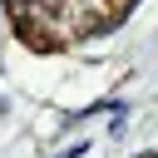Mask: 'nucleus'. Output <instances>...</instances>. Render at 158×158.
I'll return each mask as SVG.
<instances>
[]
</instances>
